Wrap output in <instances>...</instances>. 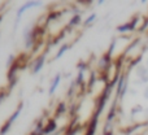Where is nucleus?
<instances>
[{"instance_id":"7ed1b4c3","label":"nucleus","mask_w":148,"mask_h":135,"mask_svg":"<svg viewBox=\"0 0 148 135\" xmlns=\"http://www.w3.org/2000/svg\"><path fill=\"white\" fill-rule=\"evenodd\" d=\"M44 61H46V57H44V56H39V59L36 60L35 64H34V69H33V73L34 74H36L42 68H43Z\"/></svg>"},{"instance_id":"f03ea898","label":"nucleus","mask_w":148,"mask_h":135,"mask_svg":"<svg viewBox=\"0 0 148 135\" xmlns=\"http://www.w3.org/2000/svg\"><path fill=\"white\" fill-rule=\"evenodd\" d=\"M39 5H40V3L39 1H29V3H26L25 5H22V7L18 9V12H17V21H20V18L22 17V14L27 9H30V8H33V7H39Z\"/></svg>"},{"instance_id":"6e6552de","label":"nucleus","mask_w":148,"mask_h":135,"mask_svg":"<svg viewBox=\"0 0 148 135\" xmlns=\"http://www.w3.org/2000/svg\"><path fill=\"white\" fill-rule=\"evenodd\" d=\"M95 18H96V14H91V16H90V17H88V18H87V20H86V21H84V25H86V26H87V25H88V23H90V22H92V21H94V20H95Z\"/></svg>"},{"instance_id":"9b49d317","label":"nucleus","mask_w":148,"mask_h":135,"mask_svg":"<svg viewBox=\"0 0 148 135\" xmlns=\"http://www.w3.org/2000/svg\"><path fill=\"white\" fill-rule=\"evenodd\" d=\"M82 78H83V74H82V73H79V75H78V83L82 81Z\"/></svg>"},{"instance_id":"1a4fd4ad","label":"nucleus","mask_w":148,"mask_h":135,"mask_svg":"<svg viewBox=\"0 0 148 135\" xmlns=\"http://www.w3.org/2000/svg\"><path fill=\"white\" fill-rule=\"evenodd\" d=\"M79 21H81V16H75V17H74L72 21H70V26H73V25H75V23H78Z\"/></svg>"},{"instance_id":"ddd939ff","label":"nucleus","mask_w":148,"mask_h":135,"mask_svg":"<svg viewBox=\"0 0 148 135\" xmlns=\"http://www.w3.org/2000/svg\"><path fill=\"white\" fill-rule=\"evenodd\" d=\"M0 20H1V17H0Z\"/></svg>"},{"instance_id":"39448f33","label":"nucleus","mask_w":148,"mask_h":135,"mask_svg":"<svg viewBox=\"0 0 148 135\" xmlns=\"http://www.w3.org/2000/svg\"><path fill=\"white\" fill-rule=\"evenodd\" d=\"M60 81H61V75H60V74H57V75L55 77V81L52 82V86H51V88H49V95L55 94V91H56V88H57V86H59Z\"/></svg>"},{"instance_id":"9d476101","label":"nucleus","mask_w":148,"mask_h":135,"mask_svg":"<svg viewBox=\"0 0 148 135\" xmlns=\"http://www.w3.org/2000/svg\"><path fill=\"white\" fill-rule=\"evenodd\" d=\"M64 110H65V104L61 103V104H59V107H57V113H62Z\"/></svg>"},{"instance_id":"423d86ee","label":"nucleus","mask_w":148,"mask_h":135,"mask_svg":"<svg viewBox=\"0 0 148 135\" xmlns=\"http://www.w3.org/2000/svg\"><path fill=\"white\" fill-rule=\"evenodd\" d=\"M21 110H22V104H21V105H20V108H18V109H17V110H16V112H14V113H13V114H12V117H10V118H9V121H8V122H9V123H10V125H12V123H13V122H14V121H16V118H17V117H18V116H20Z\"/></svg>"},{"instance_id":"f257e3e1","label":"nucleus","mask_w":148,"mask_h":135,"mask_svg":"<svg viewBox=\"0 0 148 135\" xmlns=\"http://www.w3.org/2000/svg\"><path fill=\"white\" fill-rule=\"evenodd\" d=\"M136 23H138V17H134V20H131L130 22L123 23V25L118 26V27H117V31H120V33H126V31H133V30H135Z\"/></svg>"},{"instance_id":"f8f14e48","label":"nucleus","mask_w":148,"mask_h":135,"mask_svg":"<svg viewBox=\"0 0 148 135\" xmlns=\"http://www.w3.org/2000/svg\"><path fill=\"white\" fill-rule=\"evenodd\" d=\"M144 96H146V97H147V99H148V87H147V90H146V92H144Z\"/></svg>"},{"instance_id":"0eeeda50","label":"nucleus","mask_w":148,"mask_h":135,"mask_svg":"<svg viewBox=\"0 0 148 135\" xmlns=\"http://www.w3.org/2000/svg\"><path fill=\"white\" fill-rule=\"evenodd\" d=\"M68 49H69V46H66V44H65V46H62L61 48H60V51L56 53V59H60V57H62V55H64L65 52L68 51Z\"/></svg>"},{"instance_id":"20e7f679","label":"nucleus","mask_w":148,"mask_h":135,"mask_svg":"<svg viewBox=\"0 0 148 135\" xmlns=\"http://www.w3.org/2000/svg\"><path fill=\"white\" fill-rule=\"evenodd\" d=\"M56 127H57V125H56V122H55V120H49L48 125H47L46 127L43 129V134H51V133H53V131L56 130Z\"/></svg>"}]
</instances>
